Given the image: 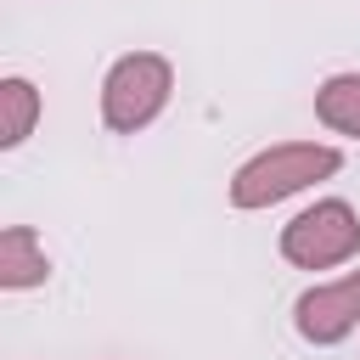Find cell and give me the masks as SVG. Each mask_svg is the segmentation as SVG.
I'll return each instance as SVG.
<instances>
[{"mask_svg": "<svg viewBox=\"0 0 360 360\" xmlns=\"http://www.w3.org/2000/svg\"><path fill=\"white\" fill-rule=\"evenodd\" d=\"M343 169V152L326 141H276L264 152H253L236 174H231V208L253 214V208H276L321 180H332Z\"/></svg>", "mask_w": 360, "mask_h": 360, "instance_id": "1", "label": "cell"}, {"mask_svg": "<svg viewBox=\"0 0 360 360\" xmlns=\"http://www.w3.org/2000/svg\"><path fill=\"white\" fill-rule=\"evenodd\" d=\"M174 96V62L163 51H129L101 79V124L112 135H141Z\"/></svg>", "mask_w": 360, "mask_h": 360, "instance_id": "2", "label": "cell"}, {"mask_svg": "<svg viewBox=\"0 0 360 360\" xmlns=\"http://www.w3.org/2000/svg\"><path fill=\"white\" fill-rule=\"evenodd\" d=\"M276 248L292 270H338V264L360 259V214L343 197H321L281 225Z\"/></svg>", "mask_w": 360, "mask_h": 360, "instance_id": "3", "label": "cell"}, {"mask_svg": "<svg viewBox=\"0 0 360 360\" xmlns=\"http://www.w3.org/2000/svg\"><path fill=\"white\" fill-rule=\"evenodd\" d=\"M292 326H298V338L315 343V349L343 343V338L360 326V270H343V276H332V281L304 287L298 304H292Z\"/></svg>", "mask_w": 360, "mask_h": 360, "instance_id": "4", "label": "cell"}, {"mask_svg": "<svg viewBox=\"0 0 360 360\" xmlns=\"http://www.w3.org/2000/svg\"><path fill=\"white\" fill-rule=\"evenodd\" d=\"M51 276V259H45V242L34 225H6L0 231V287L6 292H28V287H45Z\"/></svg>", "mask_w": 360, "mask_h": 360, "instance_id": "5", "label": "cell"}, {"mask_svg": "<svg viewBox=\"0 0 360 360\" xmlns=\"http://www.w3.org/2000/svg\"><path fill=\"white\" fill-rule=\"evenodd\" d=\"M315 118L343 135V141H360V73H332L315 84Z\"/></svg>", "mask_w": 360, "mask_h": 360, "instance_id": "6", "label": "cell"}, {"mask_svg": "<svg viewBox=\"0 0 360 360\" xmlns=\"http://www.w3.org/2000/svg\"><path fill=\"white\" fill-rule=\"evenodd\" d=\"M34 124H39V90H34V79L6 73L0 79V146L17 152L34 135Z\"/></svg>", "mask_w": 360, "mask_h": 360, "instance_id": "7", "label": "cell"}]
</instances>
